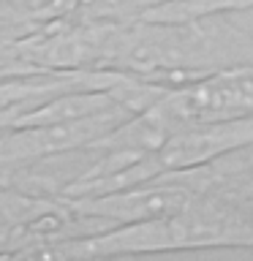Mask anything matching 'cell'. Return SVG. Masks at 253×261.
Returning <instances> with one entry per match:
<instances>
[{
	"instance_id": "cell-4",
	"label": "cell",
	"mask_w": 253,
	"mask_h": 261,
	"mask_svg": "<svg viewBox=\"0 0 253 261\" xmlns=\"http://www.w3.org/2000/svg\"><path fill=\"white\" fill-rule=\"evenodd\" d=\"M250 199H253V196H250Z\"/></svg>"
},
{
	"instance_id": "cell-3",
	"label": "cell",
	"mask_w": 253,
	"mask_h": 261,
	"mask_svg": "<svg viewBox=\"0 0 253 261\" xmlns=\"http://www.w3.org/2000/svg\"><path fill=\"white\" fill-rule=\"evenodd\" d=\"M253 144V114L180 125L153 155H147L155 174L169 169L201 166L226 152Z\"/></svg>"
},
{
	"instance_id": "cell-1",
	"label": "cell",
	"mask_w": 253,
	"mask_h": 261,
	"mask_svg": "<svg viewBox=\"0 0 253 261\" xmlns=\"http://www.w3.org/2000/svg\"><path fill=\"white\" fill-rule=\"evenodd\" d=\"M234 65H253V30L220 11L191 22H114L101 71L183 85Z\"/></svg>"
},
{
	"instance_id": "cell-2",
	"label": "cell",
	"mask_w": 253,
	"mask_h": 261,
	"mask_svg": "<svg viewBox=\"0 0 253 261\" xmlns=\"http://www.w3.org/2000/svg\"><path fill=\"white\" fill-rule=\"evenodd\" d=\"M155 106L174 125L253 114V65H234L201 79L171 85Z\"/></svg>"
}]
</instances>
